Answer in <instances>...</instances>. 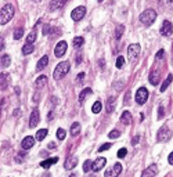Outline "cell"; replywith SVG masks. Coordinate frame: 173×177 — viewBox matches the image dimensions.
Here are the masks:
<instances>
[{"instance_id": "3", "label": "cell", "mask_w": 173, "mask_h": 177, "mask_svg": "<svg viewBox=\"0 0 173 177\" xmlns=\"http://www.w3.org/2000/svg\"><path fill=\"white\" fill-rule=\"evenodd\" d=\"M69 68H71V65H69V63H68V61H62V63H60L58 65L55 67L54 72H53V78H54V79L64 78V76L69 72Z\"/></svg>"}, {"instance_id": "41", "label": "cell", "mask_w": 173, "mask_h": 177, "mask_svg": "<svg viewBox=\"0 0 173 177\" xmlns=\"http://www.w3.org/2000/svg\"><path fill=\"white\" fill-rule=\"evenodd\" d=\"M25 155L26 154H24V152H22V154H21V152H20V154H17V162H18V163H21V162H22V161H25Z\"/></svg>"}, {"instance_id": "4", "label": "cell", "mask_w": 173, "mask_h": 177, "mask_svg": "<svg viewBox=\"0 0 173 177\" xmlns=\"http://www.w3.org/2000/svg\"><path fill=\"white\" fill-rule=\"evenodd\" d=\"M140 50H141V47H140V44H130L129 49H127V57H129V61L132 64H135L137 61V58H139V54H140Z\"/></svg>"}, {"instance_id": "28", "label": "cell", "mask_w": 173, "mask_h": 177, "mask_svg": "<svg viewBox=\"0 0 173 177\" xmlns=\"http://www.w3.org/2000/svg\"><path fill=\"white\" fill-rule=\"evenodd\" d=\"M123 32H125V26L123 25H118V26H116V29H115V39L116 40L121 39L122 35H123Z\"/></svg>"}, {"instance_id": "51", "label": "cell", "mask_w": 173, "mask_h": 177, "mask_svg": "<svg viewBox=\"0 0 173 177\" xmlns=\"http://www.w3.org/2000/svg\"><path fill=\"white\" fill-rule=\"evenodd\" d=\"M69 177H76V176H75V175H71V176H69Z\"/></svg>"}, {"instance_id": "13", "label": "cell", "mask_w": 173, "mask_h": 177, "mask_svg": "<svg viewBox=\"0 0 173 177\" xmlns=\"http://www.w3.org/2000/svg\"><path fill=\"white\" fill-rule=\"evenodd\" d=\"M78 156L75 155H71V156H68L67 158V161H65V163H64V167L65 169H68V170H71V169H73L75 166H78Z\"/></svg>"}, {"instance_id": "22", "label": "cell", "mask_w": 173, "mask_h": 177, "mask_svg": "<svg viewBox=\"0 0 173 177\" xmlns=\"http://www.w3.org/2000/svg\"><path fill=\"white\" fill-rule=\"evenodd\" d=\"M47 64H49V57H47V55H43V57H42L40 60L38 61V64H36V71H42L44 67H47Z\"/></svg>"}, {"instance_id": "1", "label": "cell", "mask_w": 173, "mask_h": 177, "mask_svg": "<svg viewBox=\"0 0 173 177\" xmlns=\"http://www.w3.org/2000/svg\"><path fill=\"white\" fill-rule=\"evenodd\" d=\"M14 13H16V10L11 4L3 6L0 10V25H6L7 22H10L11 18L14 17Z\"/></svg>"}, {"instance_id": "18", "label": "cell", "mask_w": 173, "mask_h": 177, "mask_svg": "<svg viewBox=\"0 0 173 177\" xmlns=\"http://www.w3.org/2000/svg\"><path fill=\"white\" fill-rule=\"evenodd\" d=\"M159 79H161V72L159 71H153L150 75V83L153 84V86H157L158 83H159Z\"/></svg>"}, {"instance_id": "50", "label": "cell", "mask_w": 173, "mask_h": 177, "mask_svg": "<svg viewBox=\"0 0 173 177\" xmlns=\"http://www.w3.org/2000/svg\"><path fill=\"white\" fill-rule=\"evenodd\" d=\"M166 3H168V4H171V6H173V0H166Z\"/></svg>"}, {"instance_id": "48", "label": "cell", "mask_w": 173, "mask_h": 177, "mask_svg": "<svg viewBox=\"0 0 173 177\" xmlns=\"http://www.w3.org/2000/svg\"><path fill=\"white\" fill-rule=\"evenodd\" d=\"M3 47H4V39L0 37V50H3Z\"/></svg>"}, {"instance_id": "35", "label": "cell", "mask_w": 173, "mask_h": 177, "mask_svg": "<svg viewBox=\"0 0 173 177\" xmlns=\"http://www.w3.org/2000/svg\"><path fill=\"white\" fill-rule=\"evenodd\" d=\"M35 40H36V32H35V31H32L31 32V33H29L28 35V37H26V42H28V43H33L35 42Z\"/></svg>"}, {"instance_id": "53", "label": "cell", "mask_w": 173, "mask_h": 177, "mask_svg": "<svg viewBox=\"0 0 173 177\" xmlns=\"http://www.w3.org/2000/svg\"><path fill=\"white\" fill-rule=\"evenodd\" d=\"M98 2H100V3H101V2H104V0H98Z\"/></svg>"}, {"instance_id": "33", "label": "cell", "mask_w": 173, "mask_h": 177, "mask_svg": "<svg viewBox=\"0 0 173 177\" xmlns=\"http://www.w3.org/2000/svg\"><path fill=\"white\" fill-rule=\"evenodd\" d=\"M22 35H24V29L22 28H17L16 31H14V39L20 40L21 37H22Z\"/></svg>"}, {"instance_id": "45", "label": "cell", "mask_w": 173, "mask_h": 177, "mask_svg": "<svg viewBox=\"0 0 173 177\" xmlns=\"http://www.w3.org/2000/svg\"><path fill=\"white\" fill-rule=\"evenodd\" d=\"M139 140H140V136H136V137H133V140H132V145H136V144L139 143Z\"/></svg>"}, {"instance_id": "24", "label": "cell", "mask_w": 173, "mask_h": 177, "mask_svg": "<svg viewBox=\"0 0 173 177\" xmlns=\"http://www.w3.org/2000/svg\"><path fill=\"white\" fill-rule=\"evenodd\" d=\"M91 93H93L91 88H83V90L80 91V94H79V102H80V104H83V102H85V98L87 96H90Z\"/></svg>"}, {"instance_id": "10", "label": "cell", "mask_w": 173, "mask_h": 177, "mask_svg": "<svg viewBox=\"0 0 173 177\" xmlns=\"http://www.w3.org/2000/svg\"><path fill=\"white\" fill-rule=\"evenodd\" d=\"M161 33H162L163 36H171L173 33V25L171 21H163L162 26H161Z\"/></svg>"}, {"instance_id": "34", "label": "cell", "mask_w": 173, "mask_h": 177, "mask_svg": "<svg viewBox=\"0 0 173 177\" xmlns=\"http://www.w3.org/2000/svg\"><path fill=\"white\" fill-rule=\"evenodd\" d=\"M91 165H93V162L90 161V159H87V161L83 163V172L85 173H87L89 170H91Z\"/></svg>"}, {"instance_id": "38", "label": "cell", "mask_w": 173, "mask_h": 177, "mask_svg": "<svg viewBox=\"0 0 173 177\" xmlns=\"http://www.w3.org/2000/svg\"><path fill=\"white\" fill-rule=\"evenodd\" d=\"M108 137L109 138H118V137H121V133L118 130H112L111 133H108Z\"/></svg>"}, {"instance_id": "8", "label": "cell", "mask_w": 173, "mask_h": 177, "mask_svg": "<svg viewBox=\"0 0 173 177\" xmlns=\"http://www.w3.org/2000/svg\"><path fill=\"white\" fill-rule=\"evenodd\" d=\"M65 53H67V42L61 40V42H58L57 44H55L54 54H55V57H57V58H61Z\"/></svg>"}, {"instance_id": "46", "label": "cell", "mask_w": 173, "mask_h": 177, "mask_svg": "<svg viewBox=\"0 0 173 177\" xmlns=\"http://www.w3.org/2000/svg\"><path fill=\"white\" fill-rule=\"evenodd\" d=\"M168 162H169V165H173V152H171L168 156Z\"/></svg>"}, {"instance_id": "52", "label": "cell", "mask_w": 173, "mask_h": 177, "mask_svg": "<svg viewBox=\"0 0 173 177\" xmlns=\"http://www.w3.org/2000/svg\"><path fill=\"white\" fill-rule=\"evenodd\" d=\"M43 177H50V175H46V176H43Z\"/></svg>"}, {"instance_id": "21", "label": "cell", "mask_w": 173, "mask_h": 177, "mask_svg": "<svg viewBox=\"0 0 173 177\" xmlns=\"http://www.w3.org/2000/svg\"><path fill=\"white\" fill-rule=\"evenodd\" d=\"M58 162V158L55 156V158H49V159H46V161H43L40 163V166L43 167V169H49L51 165H54V163H57Z\"/></svg>"}, {"instance_id": "19", "label": "cell", "mask_w": 173, "mask_h": 177, "mask_svg": "<svg viewBox=\"0 0 173 177\" xmlns=\"http://www.w3.org/2000/svg\"><path fill=\"white\" fill-rule=\"evenodd\" d=\"M7 86H8V73L3 72V73H0V88L6 90Z\"/></svg>"}, {"instance_id": "42", "label": "cell", "mask_w": 173, "mask_h": 177, "mask_svg": "<svg viewBox=\"0 0 173 177\" xmlns=\"http://www.w3.org/2000/svg\"><path fill=\"white\" fill-rule=\"evenodd\" d=\"M163 115H165V110H163L162 105H159V108H158V118H163Z\"/></svg>"}, {"instance_id": "26", "label": "cell", "mask_w": 173, "mask_h": 177, "mask_svg": "<svg viewBox=\"0 0 173 177\" xmlns=\"http://www.w3.org/2000/svg\"><path fill=\"white\" fill-rule=\"evenodd\" d=\"M80 133V125L78 122H73L72 123V126H71V136H78Z\"/></svg>"}, {"instance_id": "2", "label": "cell", "mask_w": 173, "mask_h": 177, "mask_svg": "<svg viewBox=\"0 0 173 177\" xmlns=\"http://www.w3.org/2000/svg\"><path fill=\"white\" fill-rule=\"evenodd\" d=\"M139 19H140V22H141L144 26L153 25V22L157 19V11L153 10V8H148V10L143 11V13L140 14Z\"/></svg>"}, {"instance_id": "44", "label": "cell", "mask_w": 173, "mask_h": 177, "mask_svg": "<svg viewBox=\"0 0 173 177\" xmlns=\"http://www.w3.org/2000/svg\"><path fill=\"white\" fill-rule=\"evenodd\" d=\"M155 58H157V60H162L163 58V50H159V51L155 54Z\"/></svg>"}, {"instance_id": "55", "label": "cell", "mask_w": 173, "mask_h": 177, "mask_svg": "<svg viewBox=\"0 0 173 177\" xmlns=\"http://www.w3.org/2000/svg\"><path fill=\"white\" fill-rule=\"evenodd\" d=\"M0 111H2V108H0Z\"/></svg>"}, {"instance_id": "54", "label": "cell", "mask_w": 173, "mask_h": 177, "mask_svg": "<svg viewBox=\"0 0 173 177\" xmlns=\"http://www.w3.org/2000/svg\"><path fill=\"white\" fill-rule=\"evenodd\" d=\"M36 2H40V0H36Z\"/></svg>"}, {"instance_id": "23", "label": "cell", "mask_w": 173, "mask_h": 177, "mask_svg": "<svg viewBox=\"0 0 173 177\" xmlns=\"http://www.w3.org/2000/svg\"><path fill=\"white\" fill-rule=\"evenodd\" d=\"M115 104H116L115 97H109L108 101H107V112H108V114L115 111Z\"/></svg>"}, {"instance_id": "30", "label": "cell", "mask_w": 173, "mask_h": 177, "mask_svg": "<svg viewBox=\"0 0 173 177\" xmlns=\"http://www.w3.org/2000/svg\"><path fill=\"white\" fill-rule=\"evenodd\" d=\"M172 80H173V76H172V75H168V78H166V80L163 82V83H162V86H161V91H162V93L166 90V88L169 87V84L172 83Z\"/></svg>"}, {"instance_id": "9", "label": "cell", "mask_w": 173, "mask_h": 177, "mask_svg": "<svg viewBox=\"0 0 173 177\" xmlns=\"http://www.w3.org/2000/svg\"><path fill=\"white\" fill-rule=\"evenodd\" d=\"M121 172H122V165L121 163H115L111 169L105 170V175L104 176L105 177H118L119 175H121Z\"/></svg>"}, {"instance_id": "37", "label": "cell", "mask_w": 173, "mask_h": 177, "mask_svg": "<svg viewBox=\"0 0 173 177\" xmlns=\"http://www.w3.org/2000/svg\"><path fill=\"white\" fill-rule=\"evenodd\" d=\"M65 136H67V133H65L64 129H58V130H57V137H58V140H64Z\"/></svg>"}, {"instance_id": "39", "label": "cell", "mask_w": 173, "mask_h": 177, "mask_svg": "<svg viewBox=\"0 0 173 177\" xmlns=\"http://www.w3.org/2000/svg\"><path fill=\"white\" fill-rule=\"evenodd\" d=\"M126 154H127V149H126V148H121V149L118 151V155H116V156H118V158H125V156H126Z\"/></svg>"}, {"instance_id": "27", "label": "cell", "mask_w": 173, "mask_h": 177, "mask_svg": "<svg viewBox=\"0 0 173 177\" xmlns=\"http://www.w3.org/2000/svg\"><path fill=\"white\" fill-rule=\"evenodd\" d=\"M47 133H49V130L47 129H40L38 133H36V138L35 140H38V141H43L44 140V137L47 136Z\"/></svg>"}, {"instance_id": "16", "label": "cell", "mask_w": 173, "mask_h": 177, "mask_svg": "<svg viewBox=\"0 0 173 177\" xmlns=\"http://www.w3.org/2000/svg\"><path fill=\"white\" fill-rule=\"evenodd\" d=\"M133 120V116L132 114H130V111H123L121 115V122L123 123V125H130Z\"/></svg>"}, {"instance_id": "20", "label": "cell", "mask_w": 173, "mask_h": 177, "mask_svg": "<svg viewBox=\"0 0 173 177\" xmlns=\"http://www.w3.org/2000/svg\"><path fill=\"white\" fill-rule=\"evenodd\" d=\"M67 3V0H51L50 2V10L54 11V10H58V8H61L62 6Z\"/></svg>"}, {"instance_id": "12", "label": "cell", "mask_w": 173, "mask_h": 177, "mask_svg": "<svg viewBox=\"0 0 173 177\" xmlns=\"http://www.w3.org/2000/svg\"><path fill=\"white\" fill-rule=\"evenodd\" d=\"M105 163H107L105 158H103V156H101V158H97L96 161L93 162V165H91V170H93V172H100V170L105 166Z\"/></svg>"}, {"instance_id": "17", "label": "cell", "mask_w": 173, "mask_h": 177, "mask_svg": "<svg viewBox=\"0 0 173 177\" xmlns=\"http://www.w3.org/2000/svg\"><path fill=\"white\" fill-rule=\"evenodd\" d=\"M47 84V76L46 75H42L39 76V78L35 80V87L38 88V90H40V88H43L44 86Z\"/></svg>"}, {"instance_id": "43", "label": "cell", "mask_w": 173, "mask_h": 177, "mask_svg": "<svg viewBox=\"0 0 173 177\" xmlns=\"http://www.w3.org/2000/svg\"><path fill=\"white\" fill-rule=\"evenodd\" d=\"M42 32H43V35H49L50 33V25H44L43 26V29H42Z\"/></svg>"}, {"instance_id": "49", "label": "cell", "mask_w": 173, "mask_h": 177, "mask_svg": "<svg viewBox=\"0 0 173 177\" xmlns=\"http://www.w3.org/2000/svg\"><path fill=\"white\" fill-rule=\"evenodd\" d=\"M54 147H55V144H54V143H49V148H50V149H53Z\"/></svg>"}, {"instance_id": "7", "label": "cell", "mask_w": 173, "mask_h": 177, "mask_svg": "<svg viewBox=\"0 0 173 177\" xmlns=\"http://www.w3.org/2000/svg\"><path fill=\"white\" fill-rule=\"evenodd\" d=\"M85 14H86V7L79 6V7H76L75 10L71 13V18H72L73 21H80V19L85 17Z\"/></svg>"}, {"instance_id": "25", "label": "cell", "mask_w": 173, "mask_h": 177, "mask_svg": "<svg viewBox=\"0 0 173 177\" xmlns=\"http://www.w3.org/2000/svg\"><path fill=\"white\" fill-rule=\"evenodd\" d=\"M10 64H11V57H10V55H8V54L2 55V58H0V65L7 68V67H10Z\"/></svg>"}, {"instance_id": "29", "label": "cell", "mask_w": 173, "mask_h": 177, "mask_svg": "<svg viewBox=\"0 0 173 177\" xmlns=\"http://www.w3.org/2000/svg\"><path fill=\"white\" fill-rule=\"evenodd\" d=\"M31 53H33V44L26 43L25 46L22 47V54L24 55H28V54H31Z\"/></svg>"}, {"instance_id": "11", "label": "cell", "mask_w": 173, "mask_h": 177, "mask_svg": "<svg viewBox=\"0 0 173 177\" xmlns=\"http://www.w3.org/2000/svg\"><path fill=\"white\" fill-rule=\"evenodd\" d=\"M39 120H40V115H39V110H33L31 114V116H29V127H36Z\"/></svg>"}, {"instance_id": "15", "label": "cell", "mask_w": 173, "mask_h": 177, "mask_svg": "<svg viewBox=\"0 0 173 177\" xmlns=\"http://www.w3.org/2000/svg\"><path fill=\"white\" fill-rule=\"evenodd\" d=\"M33 145H35V138L32 137V136H28V137H25V138L22 140V143H21V147H22V149H31Z\"/></svg>"}, {"instance_id": "6", "label": "cell", "mask_w": 173, "mask_h": 177, "mask_svg": "<svg viewBox=\"0 0 173 177\" xmlns=\"http://www.w3.org/2000/svg\"><path fill=\"white\" fill-rule=\"evenodd\" d=\"M172 137V132L169 130V127H166V126H163V127H161L159 130H158V134H157V138L158 141H168L171 140Z\"/></svg>"}, {"instance_id": "14", "label": "cell", "mask_w": 173, "mask_h": 177, "mask_svg": "<svg viewBox=\"0 0 173 177\" xmlns=\"http://www.w3.org/2000/svg\"><path fill=\"white\" fill-rule=\"evenodd\" d=\"M157 173H158L157 165H151V166H148L147 169L143 172L141 177H155V176H157Z\"/></svg>"}, {"instance_id": "31", "label": "cell", "mask_w": 173, "mask_h": 177, "mask_svg": "<svg viewBox=\"0 0 173 177\" xmlns=\"http://www.w3.org/2000/svg\"><path fill=\"white\" fill-rule=\"evenodd\" d=\"M103 110V104H101L100 101H96L93 104V107H91V111H93V114H100V111Z\"/></svg>"}, {"instance_id": "47", "label": "cell", "mask_w": 173, "mask_h": 177, "mask_svg": "<svg viewBox=\"0 0 173 177\" xmlns=\"http://www.w3.org/2000/svg\"><path fill=\"white\" fill-rule=\"evenodd\" d=\"M83 78H85V73H83V72H80L79 75H78V80H79V82H82V80H83Z\"/></svg>"}, {"instance_id": "40", "label": "cell", "mask_w": 173, "mask_h": 177, "mask_svg": "<svg viewBox=\"0 0 173 177\" xmlns=\"http://www.w3.org/2000/svg\"><path fill=\"white\" fill-rule=\"evenodd\" d=\"M112 144H104V145H101L100 148H98V152H103V151H107V149L111 148Z\"/></svg>"}, {"instance_id": "36", "label": "cell", "mask_w": 173, "mask_h": 177, "mask_svg": "<svg viewBox=\"0 0 173 177\" xmlns=\"http://www.w3.org/2000/svg\"><path fill=\"white\" fill-rule=\"evenodd\" d=\"M123 65H125V58L122 57V55H119V57L116 58V68H119V69H121Z\"/></svg>"}, {"instance_id": "32", "label": "cell", "mask_w": 173, "mask_h": 177, "mask_svg": "<svg viewBox=\"0 0 173 177\" xmlns=\"http://www.w3.org/2000/svg\"><path fill=\"white\" fill-rule=\"evenodd\" d=\"M83 43H85V39H83L82 36H76V37H73V46H75V47H80V46H83Z\"/></svg>"}, {"instance_id": "5", "label": "cell", "mask_w": 173, "mask_h": 177, "mask_svg": "<svg viewBox=\"0 0 173 177\" xmlns=\"http://www.w3.org/2000/svg\"><path fill=\"white\" fill-rule=\"evenodd\" d=\"M135 100L139 105H143L145 101L148 100V90L145 87H140L139 90L136 91V96H135Z\"/></svg>"}]
</instances>
